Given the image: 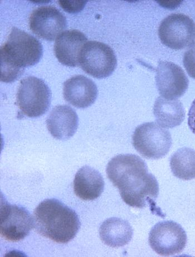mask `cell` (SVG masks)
Masks as SVG:
<instances>
[{
	"label": "cell",
	"instance_id": "cell-7",
	"mask_svg": "<svg viewBox=\"0 0 195 257\" xmlns=\"http://www.w3.org/2000/svg\"><path fill=\"white\" fill-rule=\"evenodd\" d=\"M158 36L162 43L170 49L191 47L195 42V23L187 15L172 14L160 24Z\"/></svg>",
	"mask_w": 195,
	"mask_h": 257
},
{
	"label": "cell",
	"instance_id": "cell-10",
	"mask_svg": "<svg viewBox=\"0 0 195 257\" xmlns=\"http://www.w3.org/2000/svg\"><path fill=\"white\" fill-rule=\"evenodd\" d=\"M29 27L40 38L53 41L67 27L66 17L56 8L52 6L39 7L29 18Z\"/></svg>",
	"mask_w": 195,
	"mask_h": 257
},
{
	"label": "cell",
	"instance_id": "cell-14",
	"mask_svg": "<svg viewBox=\"0 0 195 257\" xmlns=\"http://www.w3.org/2000/svg\"><path fill=\"white\" fill-rule=\"evenodd\" d=\"M49 133L55 139L67 140L76 133L78 116L69 105H59L54 107L46 121Z\"/></svg>",
	"mask_w": 195,
	"mask_h": 257
},
{
	"label": "cell",
	"instance_id": "cell-16",
	"mask_svg": "<svg viewBox=\"0 0 195 257\" xmlns=\"http://www.w3.org/2000/svg\"><path fill=\"white\" fill-rule=\"evenodd\" d=\"M133 234V229L128 221L118 218L105 220L99 228L100 238L105 244L112 248L128 244Z\"/></svg>",
	"mask_w": 195,
	"mask_h": 257
},
{
	"label": "cell",
	"instance_id": "cell-9",
	"mask_svg": "<svg viewBox=\"0 0 195 257\" xmlns=\"http://www.w3.org/2000/svg\"><path fill=\"white\" fill-rule=\"evenodd\" d=\"M0 233L2 237L17 242L23 240L34 227L33 217L21 206L2 200Z\"/></svg>",
	"mask_w": 195,
	"mask_h": 257
},
{
	"label": "cell",
	"instance_id": "cell-4",
	"mask_svg": "<svg viewBox=\"0 0 195 257\" xmlns=\"http://www.w3.org/2000/svg\"><path fill=\"white\" fill-rule=\"evenodd\" d=\"M52 93L41 79L30 76L21 80L17 95V104L23 115L30 118L42 116L51 104Z\"/></svg>",
	"mask_w": 195,
	"mask_h": 257
},
{
	"label": "cell",
	"instance_id": "cell-21",
	"mask_svg": "<svg viewBox=\"0 0 195 257\" xmlns=\"http://www.w3.org/2000/svg\"><path fill=\"white\" fill-rule=\"evenodd\" d=\"M188 124L190 130L195 135V99L189 110Z\"/></svg>",
	"mask_w": 195,
	"mask_h": 257
},
{
	"label": "cell",
	"instance_id": "cell-6",
	"mask_svg": "<svg viewBox=\"0 0 195 257\" xmlns=\"http://www.w3.org/2000/svg\"><path fill=\"white\" fill-rule=\"evenodd\" d=\"M79 66L91 76L97 79L111 75L117 66L113 50L108 45L97 41L84 45L79 58Z\"/></svg>",
	"mask_w": 195,
	"mask_h": 257
},
{
	"label": "cell",
	"instance_id": "cell-5",
	"mask_svg": "<svg viewBox=\"0 0 195 257\" xmlns=\"http://www.w3.org/2000/svg\"><path fill=\"white\" fill-rule=\"evenodd\" d=\"M132 144L134 149L144 158L158 160L168 153L172 140L168 131L156 123L148 122L139 125L135 130Z\"/></svg>",
	"mask_w": 195,
	"mask_h": 257
},
{
	"label": "cell",
	"instance_id": "cell-12",
	"mask_svg": "<svg viewBox=\"0 0 195 257\" xmlns=\"http://www.w3.org/2000/svg\"><path fill=\"white\" fill-rule=\"evenodd\" d=\"M63 96L67 102L78 108H86L96 101L98 88L92 80L82 75L69 78L63 84Z\"/></svg>",
	"mask_w": 195,
	"mask_h": 257
},
{
	"label": "cell",
	"instance_id": "cell-1",
	"mask_svg": "<svg viewBox=\"0 0 195 257\" xmlns=\"http://www.w3.org/2000/svg\"><path fill=\"white\" fill-rule=\"evenodd\" d=\"M108 178L119 189L123 200L132 207L143 209L156 204L159 185L148 173L146 163L139 156L122 154L115 156L107 166Z\"/></svg>",
	"mask_w": 195,
	"mask_h": 257
},
{
	"label": "cell",
	"instance_id": "cell-18",
	"mask_svg": "<svg viewBox=\"0 0 195 257\" xmlns=\"http://www.w3.org/2000/svg\"><path fill=\"white\" fill-rule=\"evenodd\" d=\"M170 167L173 175L179 179H195V150L188 148L178 150L170 160Z\"/></svg>",
	"mask_w": 195,
	"mask_h": 257
},
{
	"label": "cell",
	"instance_id": "cell-11",
	"mask_svg": "<svg viewBox=\"0 0 195 257\" xmlns=\"http://www.w3.org/2000/svg\"><path fill=\"white\" fill-rule=\"evenodd\" d=\"M156 82L160 95L169 100L177 99L186 93L189 80L183 69L172 62L160 61Z\"/></svg>",
	"mask_w": 195,
	"mask_h": 257
},
{
	"label": "cell",
	"instance_id": "cell-8",
	"mask_svg": "<svg viewBox=\"0 0 195 257\" xmlns=\"http://www.w3.org/2000/svg\"><path fill=\"white\" fill-rule=\"evenodd\" d=\"M149 244L159 255L171 256L181 253L187 244L186 231L173 221H161L155 225L149 234Z\"/></svg>",
	"mask_w": 195,
	"mask_h": 257
},
{
	"label": "cell",
	"instance_id": "cell-13",
	"mask_svg": "<svg viewBox=\"0 0 195 257\" xmlns=\"http://www.w3.org/2000/svg\"><path fill=\"white\" fill-rule=\"evenodd\" d=\"M88 41L86 35L78 30H69L63 32L54 44V53L59 62L66 66H79L80 53Z\"/></svg>",
	"mask_w": 195,
	"mask_h": 257
},
{
	"label": "cell",
	"instance_id": "cell-17",
	"mask_svg": "<svg viewBox=\"0 0 195 257\" xmlns=\"http://www.w3.org/2000/svg\"><path fill=\"white\" fill-rule=\"evenodd\" d=\"M156 122L163 128H172L181 124L185 118L183 105L177 99L157 98L153 107Z\"/></svg>",
	"mask_w": 195,
	"mask_h": 257
},
{
	"label": "cell",
	"instance_id": "cell-15",
	"mask_svg": "<svg viewBox=\"0 0 195 257\" xmlns=\"http://www.w3.org/2000/svg\"><path fill=\"white\" fill-rule=\"evenodd\" d=\"M104 185L103 176L98 171L89 166H84L75 176L74 191L79 198L91 201L101 195Z\"/></svg>",
	"mask_w": 195,
	"mask_h": 257
},
{
	"label": "cell",
	"instance_id": "cell-20",
	"mask_svg": "<svg viewBox=\"0 0 195 257\" xmlns=\"http://www.w3.org/2000/svg\"><path fill=\"white\" fill-rule=\"evenodd\" d=\"M87 1H59V4L65 11L70 13L81 12L86 5Z\"/></svg>",
	"mask_w": 195,
	"mask_h": 257
},
{
	"label": "cell",
	"instance_id": "cell-19",
	"mask_svg": "<svg viewBox=\"0 0 195 257\" xmlns=\"http://www.w3.org/2000/svg\"><path fill=\"white\" fill-rule=\"evenodd\" d=\"M183 62L189 76L195 79V44L185 52Z\"/></svg>",
	"mask_w": 195,
	"mask_h": 257
},
{
	"label": "cell",
	"instance_id": "cell-3",
	"mask_svg": "<svg viewBox=\"0 0 195 257\" xmlns=\"http://www.w3.org/2000/svg\"><path fill=\"white\" fill-rule=\"evenodd\" d=\"M33 220L38 234L61 244L73 240L81 227L76 211L55 199L40 203L34 210Z\"/></svg>",
	"mask_w": 195,
	"mask_h": 257
},
{
	"label": "cell",
	"instance_id": "cell-2",
	"mask_svg": "<svg viewBox=\"0 0 195 257\" xmlns=\"http://www.w3.org/2000/svg\"><path fill=\"white\" fill-rule=\"evenodd\" d=\"M43 53L39 40L13 27L7 42L0 49L1 81L7 83L16 81L24 73L25 68L39 62Z\"/></svg>",
	"mask_w": 195,
	"mask_h": 257
}]
</instances>
